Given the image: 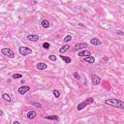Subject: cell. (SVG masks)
Masks as SVG:
<instances>
[{"label": "cell", "instance_id": "6da1fadb", "mask_svg": "<svg viewBox=\"0 0 124 124\" xmlns=\"http://www.w3.org/2000/svg\"><path fill=\"white\" fill-rule=\"evenodd\" d=\"M105 104L111 106L113 108H116L124 109V101H121L119 99H108L105 101Z\"/></svg>", "mask_w": 124, "mask_h": 124}, {"label": "cell", "instance_id": "7a4b0ae2", "mask_svg": "<svg viewBox=\"0 0 124 124\" xmlns=\"http://www.w3.org/2000/svg\"><path fill=\"white\" fill-rule=\"evenodd\" d=\"M93 102H94L93 98H87L86 100H84V101L80 102V103L78 105V107H77V109H78V110H82L83 108H86L88 105L92 104Z\"/></svg>", "mask_w": 124, "mask_h": 124}, {"label": "cell", "instance_id": "3957f363", "mask_svg": "<svg viewBox=\"0 0 124 124\" xmlns=\"http://www.w3.org/2000/svg\"><path fill=\"white\" fill-rule=\"evenodd\" d=\"M1 53L4 54L5 56L10 57V58H14V57H15V52H14L12 49L8 48V47H4V48H2V49H1Z\"/></svg>", "mask_w": 124, "mask_h": 124}, {"label": "cell", "instance_id": "277c9868", "mask_svg": "<svg viewBox=\"0 0 124 124\" xmlns=\"http://www.w3.org/2000/svg\"><path fill=\"white\" fill-rule=\"evenodd\" d=\"M18 51H19V53H20L22 56H26V55L32 53V49L29 48V47H27V46H19Z\"/></svg>", "mask_w": 124, "mask_h": 124}, {"label": "cell", "instance_id": "5b68a950", "mask_svg": "<svg viewBox=\"0 0 124 124\" xmlns=\"http://www.w3.org/2000/svg\"><path fill=\"white\" fill-rule=\"evenodd\" d=\"M29 90H30V86H28V85H22V86H20V87L17 89V92H18L19 94L23 95V94H25L26 92H28Z\"/></svg>", "mask_w": 124, "mask_h": 124}, {"label": "cell", "instance_id": "8992f818", "mask_svg": "<svg viewBox=\"0 0 124 124\" xmlns=\"http://www.w3.org/2000/svg\"><path fill=\"white\" fill-rule=\"evenodd\" d=\"M101 82V78H99L96 74L92 75V84L93 85H98Z\"/></svg>", "mask_w": 124, "mask_h": 124}, {"label": "cell", "instance_id": "52a82bcc", "mask_svg": "<svg viewBox=\"0 0 124 124\" xmlns=\"http://www.w3.org/2000/svg\"><path fill=\"white\" fill-rule=\"evenodd\" d=\"M87 46V44L86 43H78L75 46V49L76 50H80V49H83Z\"/></svg>", "mask_w": 124, "mask_h": 124}, {"label": "cell", "instance_id": "ba28073f", "mask_svg": "<svg viewBox=\"0 0 124 124\" xmlns=\"http://www.w3.org/2000/svg\"><path fill=\"white\" fill-rule=\"evenodd\" d=\"M91 54V52L89 51V50H86V49H84V50H80L78 53V55L79 56V57H85V56H89Z\"/></svg>", "mask_w": 124, "mask_h": 124}, {"label": "cell", "instance_id": "9c48e42d", "mask_svg": "<svg viewBox=\"0 0 124 124\" xmlns=\"http://www.w3.org/2000/svg\"><path fill=\"white\" fill-rule=\"evenodd\" d=\"M83 61H84V62H87V63H90V64H93V63L95 62V58H94L93 56L89 55V56L83 57Z\"/></svg>", "mask_w": 124, "mask_h": 124}, {"label": "cell", "instance_id": "30bf717a", "mask_svg": "<svg viewBox=\"0 0 124 124\" xmlns=\"http://www.w3.org/2000/svg\"><path fill=\"white\" fill-rule=\"evenodd\" d=\"M27 40L31 41V42H37L39 40V36L38 35H34V34H31V35H28L27 36Z\"/></svg>", "mask_w": 124, "mask_h": 124}, {"label": "cell", "instance_id": "8fae6325", "mask_svg": "<svg viewBox=\"0 0 124 124\" xmlns=\"http://www.w3.org/2000/svg\"><path fill=\"white\" fill-rule=\"evenodd\" d=\"M46 67H47L46 64L44 63V62H39V63L36 65V68H37L38 70H46Z\"/></svg>", "mask_w": 124, "mask_h": 124}, {"label": "cell", "instance_id": "7c38bea8", "mask_svg": "<svg viewBox=\"0 0 124 124\" xmlns=\"http://www.w3.org/2000/svg\"><path fill=\"white\" fill-rule=\"evenodd\" d=\"M90 44L93 45V46H99V45H101V41L97 38H93V39L90 40Z\"/></svg>", "mask_w": 124, "mask_h": 124}, {"label": "cell", "instance_id": "4fadbf2b", "mask_svg": "<svg viewBox=\"0 0 124 124\" xmlns=\"http://www.w3.org/2000/svg\"><path fill=\"white\" fill-rule=\"evenodd\" d=\"M36 115H37V113H36L34 110H30V111L27 112V118H28V119H33Z\"/></svg>", "mask_w": 124, "mask_h": 124}, {"label": "cell", "instance_id": "5bb4252c", "mask_svg": "<svg viewBox=\"0 0 124 124\" xmlns=\"http://www.w3.org/2000/svg\"><path fill=\"white\" fill-rule=\"evenodd\" d=\"M41 25L44 27V28H48L49 27V21L46 20V19H43L41 21Z\"/></svg>", "mask_w": 124, "mask_h": 124}, {"label": "cell", "instance_id": "9a60e30c", "mask_svg": "<svg viewBox=\"0 0 124 124\" xmlns=\"http://www.w3.org/2000/svg\"><path fill=\"white\" fill-rule=\"evenodd\" d=\"M69 48H70V46L65 45V46H61V47L59 48V52H60V53H64V52L67 51Z\"/></svg>", "mask_w": 124, "mask_h": 124}, {"label": "cell", "instance_id": "2e32d148", "mask_svg": "<svg viewBox=\"0 0 124 124\" xmlns=\"http://www.w3.org/2000/svg\"><path fill=\"white\" fill-rule=\"evenodd\" d=\"M59 56H60V58H61L65 63H67V64H68V63H70V62L72 61V60H71V58H70V57H68V56H64V55H62V54H60Z\"/></svg>", "mask_w": 124, "mask_h": 124}, {"label": "cell", "instance_id": "e0dca14e", "mask_svg": "<svg viewBox=\"0 0 124 124\" xmlns=\"http://www.w3.org/2000/svg\"><path fill=\"white\" fill-rule=\"evenodd\" d=\"M2 98H3V100L8 101V102H11V101H12L11 96H10L9 94H7V93H3V94H2Z\"/></svg>", "mask_w": 124, "mask_h": 124}, {"label": "cell", "instance_id": "ac0fdd59", "mask_svg": "<svg viewBox=\"0 0 124 124\" xmlns=\"http://www.w3.org/2000/svg\"><path fill=\"white\" fill-rule=\"evenodd\" d=\"M45 118L48 120H58V117L56 115H49V116H46Z\"/></svg>", "mask_w": 124, "mask_h": 124}, {"label": "cell", "instance_id": "d6986e66", "mask_svg": "<svg viewBox=\"0 0 124 124\" xmlns=\"http://www.w3.org/2000/svg\"><path fill=\"white\" fill-rule=\"evenodd\" d=\"M71 40H72V36H71V35H67V36L63 39V41H64L65 43H68V42H70Z\"/></svg>", "mask_w": 124, "mask_h": 124}, {"label": "cell", "instance_id": "ffe728a7", "mask_svg": "<svg viewBox=\"0 0 124 124\" xmlns=\"http://www.w3.org/2000/svg\"><path fill=\"white\" fill-rule=\"evenodd\" d=\"M22 78V75H21V74H14V75H13V78H14V79H17V78Z\"/></svg>", "mask_w": 124, "mask_h": 124}, {"label": "cell", "instance_id": "44dd1931", "mask_svg": "<svg viewBox=\"0 0 124 124\" xmlns=\"http://www.w3.org/2000/svg\"><path fill=\"white\" fill-rule=\"evenodd\" d=\"M52 93H53V95H54V97H55V98H59L60 93H59V91H58V90H53V91H52Z\"/></svg>", "mask_w": 124, "mask_h": 124}, {"label": "cell", "instance_id": "7402d4cb", "mask_svg": "<svg viewBox=\"0 0 124 124\" xmlns=\"http://www.w3.org/2000/svg\"><path fill=\"white\" fill-rule=\"evenodd\" d=\"M49 46H50L49 43H44V44H43V48H45V49H48Z\"/></svg>", "mask_w": 124, "mask_h": 124}, {"label": "cell", "instance_id": "603a6c76", "mask_svg": "<svg viewBox=\"0 0 124 124\" xmlns=\"http://www.w3.org/2000/svg\"><path fill=\"white\" fill-rule=\"evenodd\" d=\"M32 105L35 106V107H37V108H42V105L40 103H37V102H32Z\"/></svg>", "mask_w": 124, "mask_h": 124}, {"label": "cell", "instance_id": "cb8c5ba5", "mask_svg": "<svg viewBox=\"0 0 124 124\" xmlns=\"http://www.w3.org/2000/svg\"><path fill=\"white\" fill-rule=\"evenodd\" d=\"M48 59L51 60V61H56V56L55 55H49L48 56Z\"/></svg>", "mask_w": 124, "mask_h": 124}, {"label": "cell", "instance_id": "d4e9b609", "mask_svg": "<svg viewBox=\"0 0 124 124\" xmlns=\"http://www.w3.org/2000/svg\"><path fill=\"white\" fill-rule=\"evenodd\" d=\"M74 77H75V78H77V79H79L80 78H79V75L78 74V73H74Z\"/></svg>", "mask_w": 124, "mask_h": 124}, {"label": "cell", "instance_id": "484cf974", "mask_svg": "<svg viewBox=\"0 0 124 124\" xmlns=\"http://www.w3.org/2000/svg\"><path fill=\"white\" fill-rule=\"evenodd\" d=\"M3 114H4V112H3V110L1 109V110H0V115H1V116H3Z\"/></svg>", "mask_w": 124, "mask_h": 124}, {"label": "cell", "instance_id": "4316f807", "mask_svg": "<svg viewBox=\"0 0 124 124\" xmlns=\"http://www.w3.org/2000/svg\"><path fill=\"white\" fill-rule=\"evenodd\" d=\"M13 124H18V121H15V122H13Z\"/></svg>", "mask_w": 124, "mask_h": 124}]
</instances>
